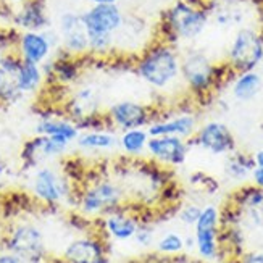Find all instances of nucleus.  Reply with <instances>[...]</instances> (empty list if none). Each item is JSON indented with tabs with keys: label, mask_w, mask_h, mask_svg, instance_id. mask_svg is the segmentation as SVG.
Here are the masks:
<instances>
[{
	"label": "nucleus",
	"mask_w": 263,
	"mask_h": 263,
	"mask_svg": "<svg viewBox=\"0 0 263 263\" xmlns=\"http://www.w3.org/2000/svg\"><path fill=\"white\" fill-rule=\"evenodd\" d=\"M134 241L142 246V247H148V246H152L154 244V230H152V226L151 223H145L142 221L139 224V228H137V231L134 234Z\"/></svg>",
	"instance_id": "c756f323"
},
{
	"label": "nucleus",
	"mask_w": 263,
	"mask_h": 263,
	"mask_svg": "<svg viewBox=\"0 0 263 263\" xmlns=\"http://www.w3.org/2000/svg\"><path fill=\"white\" fill-rule=\"evenodd\" d=\"M189 145H197L213 155H226L236 151V137L221 121H209L196 129Z\"/></svg>",
	"instance_id": "dca6fc26"
},
{
	"label": "nucleus",
	"mask_w": 263,
	"mask_h": 263,
	"mask_svg": "<svg viewBox=\"0 0 263 263\" xmlns=\"http://www.w3.org/2000/svg\"><path fill=\"white\" fill-rule=\"evenodd\" d=\"M31 189L36 202L44 207L55 209L68 200L76 205V184L65 173H59L50 166L36 168Z\"/></svg>",
	"instance_id": "423d86ee"
},
{
	"label": "nucleus",
	"mask_w": 263,
	"mask_h": 263,
	"mask_svg": "<svg viewBox=\"0 0 263 263\" xmlns=\"http://www.w3.org/2000/svg\"><path fill=\"white\" fill-rule=\"evenodd\" d=\"M97 220L102 233L108 239L124 242L134 237L137 228L144 221V212L128 202L126 205L108 212Z\"/></svg>",
	"instance_id": "f8f14e48"
},
{
	"label": "nucleus",
	"mask_w": 263,
	"mask_h": 263,
	"mask_svg": "<svg viewBox=\"0 0 263 263\" xmlns=\"http://www.w3.org/2000/svg\"><path fill=\"white\" fill-rule=\"evenodd\" d=\"M57 45H60L59 34H53L49 29L18 31L15 52L21 57V60L44 65L52 57L53 47Z\"/></svg>",
	"instance_id": "ddd939ff"
},
{
	"label": "nucleus",
	"mask_w": 263,
	"mask_h": 263,
	"mask_svg": "<svg viewBox=\"0 0 263 263\" xmlns=\"http://www.w3.org/2000/svg\"><path fill=\"white\" fill-rule=\"evenodd\" d=\"M4 250L11 252L28 263H50L45 236L41 228L29 221H21L10 226L2 237Z\"/></svg>",
	"instance_id": "39448f33"
},
{
	"label": "nucleus",
	"mask_w": 263,
	"mask_h": 263,
	"mask_svg": "<svg viewBox=\"0 0 263 263\" xmlns=\"http://www.w3.org/2000/svg\"><path fill=\"white\" fill-rule=\"evenodd\" d=\"M89 37H115L126 13L118 4H96L81 11Z\"/></svg>",
	"instance_id": "9b49d317"
},
{
	"label": "nucleus",
	"mask_w": 263,
	"mask_h": 263,
	"mask_svg": "<svg viewBox=\"0 0 263 263\" xmlns=\"http://www.w3.org/2000/svg\"><path fill=\"white\" fill-rule=\"evenodd\" d=\"M234 76L236 73L226 62L213 63L200 50H191L181 59V78L194 102L210 100Z\"/></svg>",
	"instance_id": "f03ea898"
},
{
	"label": "nucleus",
	"mask_w": 263,
	"mask_h": 263,
	"mask_svg": "<svg viewBox=\"0 0 263 263\" xmlns=\"http://www.w3.org/2000/svg\"><path fill=\"white\" fill-rule=\"evenodd\" d=\"M70 145L71 144L59 139V137L36 134V136L29 137L21 147V152H20L21 165L25 170L39 168L45 160L63 155Z\"/></svg>",
	"instance_id": "2eb2a0df"
},
{
	"label": "nucleus",
	"mask_w": 263,
	"mask_h": 263,
	"mask_svg": "<svg viewBox=\"0 0 263 263\" xmlns=\"http://www.w3.org/2000/svg\"><path fill=\"white\" fill-rule=\"evenodd\" d=\"M79 133H81V129L71 120L59 115L42 117V120L36 124V134L59 137V139L66 141L68 144L76 142Z\"/></svg>",
	"instance_id": "4be33fe9"
},
{
	"label": "nucleus",
	"mask_w": 263,
	"mask_h": 263,
	"mask_svg": "<svg viewBox=\"0 0 263 263\" xmlns=\"http://www.w3.org/2000/svg\"><path fill=\"white\" fill-rule=\"evenodd\" d=\"M60 49L78 59H89V36L81 11H65L59 20Z\"/></svg>",
	"instance_id": "4468645a"
},
{
	"label": "nucleus",
	"mask_w": 263,
	"mask_h": 263,
	"mask_svg": "<svg viewBox=\"0 0 263 263\" xmlns=\"http://www.w3.org/2000/svg\"><path fill=\"white\" fill-rule=\"evenodd\" d=\"M0 263H28V261L15 254L4 250V252H0Z\"/></svg>",
	"instance_id": "2f4dec72"
},
{
	"label": "nucleus",
	"mask_w": 263,
	"mask_h": 263,
	"mask_svg": "<svg viewBox=\"0 0 263 263\" xmlns=\"http://www.w3.org/2000/svg\"><path fill=\"white\" fill-rule=\"evenodd\" d=\"M239 263H263V247L249 249L247 252L239 258Z\"/></svg>",
	"instance_id": "7c9ffc66"
},
{
	"label": "nucleus",
	"mask_w": 263,
	"mask_h": 263,
	"mask_svg": "<svg viewBox=\"0 0 263 263\" xmlns=\"http://www.w3.org/2000/svg\"><path fill=\"white\" fill-rule=\"evenodd\" d=\"M184 247H186L184 237L179 236L178 233H168L157 242V252L166 257H175L179 255L184 250Z\"/></svg>",
	"instance_id": "cd10ccee"
},
{
	"label": "nucleus",
	"mask_w": 263,
	"mask_h": 263,
	"mask_svg": "<svg viewBox=\"0 0 263 263\" xmlns=\"http://www.w3.org/2000/svg\"><path fill=\"white\" fill-rule=\"evenodd\" d=\"M189 142L178 136L148 137L145 151L152 160L163 166H179L186 162L189 154Z\"/></svg>",
	"instance_id": "a211bd4d"
},
{
	"label": "nucleus",
	"mask_w": 263,
	"mask_h": 263,
	"mask_svg": "<svg viewBox=\"0 0 263 263\" xmlns=\"http://www.w3.org/2000/svg\"><path fill=\"white\" fill-rule=\"evenodd\" d=\"M197 129V120L191 113H181L175 117L160 118L147 126V133L151 137L157 136H178L182 139H191Z\"/></svg>",
	"instance_id": "412c9836"
},
{
	"label": "nucleus",
	"mask_w": 263,
	"mask_h": 263,
	"mask_svg": "<svg viewBox=\"0 0 263 263\" xmlns=\"http://www.w3.org/2000/svg\"><path fill=\"white\" fill-rule=\"evenodd\" d=\"M236 212L237 224L247 233H263V187L247 184L231 192L226 200Z\"/></svg>",
	"instance_id": "1a4fd4ad"
},
{
	"label": "nucleus",
	"mask_w": 263,
	"mask_h": 263,
	"mask_svg": "<svg viewBox=\"0 0 263 263\" xmlns=\"http://www.w3.org/2000/svg\"><path fill=\"white\" fill-rule=\"evenodd\" d=\"M76 144L83 151H111L118 144V137L110 129H86L81 131Z\"/></svg>",
	"instance_id": "5701e85b"
},
{
	"label": "nucleus",
	"mask_w": 263,
	"mask_h": 263,
	"mask_svg": "<svg viewBox=\"0 0 263 263\" xmlns=\"http://www.w3.org/2000/svg\"><path fill=\"white\" fill-rule=\"evenodd\" d=\"M99 223V221H97ZM110 239L100 226L66 244L57 263H110Z\"/></svg>",
	"instance_id": "6e6552de"
},
{
	"label": "nucleus",
	"mask_w": 263,
	"mask_h": 263,
	"mask_svg": "<svg viewBox=\"0 0 263 263\" xmlns=\"http://www.w3.org/2000/svg\"><path fill=\"white\" fill-rule=\"evenodd\" d=\"M5 171H7V160L4 158L2 154H0V178L5 175Z\"/></svg>",
	"instance_id": "f704fd0d"
},
{
	"label": "nucleus",
	"mask_w": 263,
	"mask_h": 263,
	"mask_svg": "<svg viewBox=\"0 0 263 263\" xmlns=\"http://www.w3.org/2000/svg\"><path fill=\"white\" fill-rule=\"evenodd\" d=\"M10 23L16 31H45L50 26L49 8L45 0H26L13 8Z\"/></svg>",
	"instance_id": "aec40b11"
},
{
	"label": "nucleus",
	"mask_w": 263,
	"mask_h": 263,
	"mask_svg": "<svg viewBox=\"0 0 263 263\" xmlns=\"http://www.w3.org/2000/svg\"><path fill=\"white\" fill-rule=\"evenodd\" d=\"M254 168H255L254 155H250L247 152H241V151H234L231 154H228L224 171L230 178L244 179L247 178V175H252Z\"/></svg>",
	"instance_id": "a878e982"
},
{
	"label": "nucleus",
	"mask_w": 263,
	"mask_h": 263,
	"mask_svg": "<svg viewBox=\"0 0 263 263\" xmlns=\"http://www.w3.org/2000/svg\"><path fill=\"white\" fill-rule=\"evenodd\" d=\"M133 70L145 84L163 90L181 76V57L175 45L152 39L133 59Z\"/></svg>",
	"instance_id": "20e7f679"
},
{
	"label": "nucleus",
	"mask_w": 263,
	"mask_h": 263,
	"mask_svg": "<svg viewBox=\"0 0 263 263\" xmlns=\"http://www.w3.org/2000/svg\"><path fill=\"white\" fill-rule=\"evenodd\" d=\"M254 160H255V166L263 168V148L254 154Z\"/></svg>",
	"instance_id": "72a5a7b5"
},
{
	"label": "nucleus",
	"mask_w": 263,
	"mask_h": 263,
	"mask_svg": "<svg viewBox=\"0 0 263 263\" xmlns=\"http://www.w3.org/2000/svg\"><path fill=\"white\" fill-rule=\"evenodd\" d=\"M90 5H96V4H118L120 0H87Z\"/></svg>",
	"instance_id": "c9c22d12"
},
{
	"label": "nucleus",
	"mask_w": 263,
	"mask_h": 263,
	"mask_svg": "<svg viewBox=\"0 0 263 263\" xmlns=\"http://www.w3.org/2000/svg\"><path fill=\"white\" fill-rule=\"evenodd\" d=\"M148 133L144 128L139 129H128L121 131V136L118 137V144L121 151L126 154V157H139L147 147Z\"/></svg>",
	"instance_id": "bb28decb"
},
{
	"label": "nucleus",
	"mask_w": 263,
	"mask_h": 263,
	"mask_svg": "<svg viewBox=\"0 0 263 263\" xmlns=\"http://www.w3.org/2000/svg\"><path fill=\"white\" fill-rule=\"evenodd\" d=\"M200 213H202V207H199V205H196V203H189V205H184V207L178 212V216L184 224L194 226L197 223Z\"/></svg>",
	"instance_id": "c85d7f7f"
},
{
	"label": "nucleus",
	"mask_w": 263,
	"mask_h": 263,
	"mask_svg": "<svg viewBox=\"0 0 263 263\" xmlns=\"http://www.w3.org/2000/svg\"><path fill=\"white\" fill-rule=\"evenodd\" d=\"M128 194L117 178L100 171L89 178L84 171V178L76 184V207L83 216L89 220L102 218L108 212L126 205Z\"/></svg>",
	"instance_id": "7ed1b4c3"
},
{
	"label": "nucleus",
	"mask_w": 263,
	"mask_h": 263,
	"mask_svg": "<svg viewBox=\"0 0 263 263\" xmlns=\"http://www.w3.org/2000/svg\"><path fill=\"white\" fill-rule=\"evenodd\" d=\"M197 252L203 260L218 258V234H220V210L215 205H207L202 209L197 223L194 224Z\"/></svg>",
	"instance_id": "f3484780"
},
{
	"label": "nucleus",
	"mask_w": 263,
	"mask_h": 263,
	"mask_svg": "<svg viewBox=\"0 0 263 263\" xmlns=\"http://www.w3.org/2000/svg\"><path fill=\"white\" fill-rule=\"evenodd\" d=\"M7 4H10L11 7H16V5H20V4H23V2H26V0H5Z\"/></svg>",
	"instance_id": "e433bc0d"
},
{
	"label": "nucleus",
	"mask_w": 263,
	"mask_h": 263,
	"mask_svg": "<svg viewBox=\"0 0 263 263\" xmlns=\"http://www.w3.org/2000/svg\"><path fill=\"white\" fill-rule=\"evenodd\" d=\"M263 87V79L257 71L239 73L233 79V97L237 102H250L254 100Z\"/></svg>",
	"instance_id": "b1692460"
},
{
	"label": "nucleus",
	"mask_w": 263,
	"mask_h": 263,
	"mask_svg": "<svg viewBox=\"0 0 263 263\" xmlns=\"http://www.w3.org/2000/svg\"><path fill=\"white\" fill-rule=\"evenodd\" d=\"M21 62V57L15 50L0 55V104L4 108L25 99L18 83Z\"/></svg>",
	"instance_id": "6ab92c4d"
},
{
	"label": "nucleus",
	"mask_w": 263,
	"mask_h": 263,
	"mask_svg": "<svg viewBox=\"0 0 263 263\" xmlns=\"http://www.w3.org/2000/svg\"><path fill=\"white\" fill-rule=\"evenodd\" d=\"M209 20L210 11L207 0H176L162 13L154 39L176 47L179 41L199 37L207 28Z\"/></svg>",
	"instance_id": "f257e3e1"
},
{
	"label": "nucleus",
	"mask_w": 263,
	"mask_h": 263,
	"mask_svg": "<svg viewBox=\"0 0 263 263\" xmlns=\"http://www.w3.org/2000/svg\"><path fill=\"white\" fill-rule=\"evenodd\" d=\"M2 108H4V105H2V104H0V110H2Z\"/></svg>",
	"instance_id": "4c0bfd02"
},
{
	"label": "nucleus",
	"mask_w": 263,
	"mask_h": 263,
	"mask_svg": "<svg viewBox=\"0 0 263 263\" xmlns=\"http://www.w3.org/2000/svg\"><path fill=\"white\" fill-rule=\"evenodd\" d=\"M162 113L157 107L134 100H120L105 110V120L110 129H139L160 120Z\"/></svg>",
	"instance_id": "9d476101"
},
{
	"label": "nucleus",
	"mask_w": 263,
	"mask_h": 263,
	"mask_svg": "<svg viewBox=\"0 0 263 263\" xmlns=\"http://www.w3.org/2000/svg\"><path fill=\"white\" fill-rule=\"evenodd\" d=\"M252 179H254V184L258 187H263V168L255 166L252 171Z\"/></svg>",
	"instance_id": "473e14b6"
},
{
	"label": "nucleus",
	"mask_w": 263,
	"mask_h": 263,
	"mask_svg": "<svg viewBox=\"0 0 263 263\" xmlns=\"http://www.w3.org/2000/svg\"><path fill=\"white\" fill-rule=\"evenodd\" d=\"M18 83L23 96H29V94H36L39 90H42L45 84V76L42 65L32 63L23 60L20 66V76H18Z\"/></svg>",
	"instance_id": "393cba45"
},
{
	"label": "nucleus",
	"mask_w": 263,
	"mask_h": 263,
	"mask_svg": "<svg viewBox=\"0 0 263 263\" xmlns=\"http://www.w3.org/2000/svg\"><path fill=\"white\" fill-rule=\"evenodd\" d=\"M263 62V29L241 28L231 41L228 49L226 63L231 70L239 73L255 71Z\"/></svg>",
	"instance_id": "0eeeda50"
}]
</instances>
